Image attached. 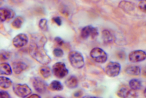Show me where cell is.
<instances>
[{
	"mask_svg": "<svg viewBox=\"0 0 146 98\" xmlns=\"http://www.w3.org/2000/svg\"><path fill=\"white\" fill-rule=\"evenodd\" d=\"M0 98H11V96L6 91H0Z\"/></svg>",
	"mask_w": 146,
	"mask_h": 98,
	"instance_id": "4dcf8cb0",
	"label": "cell"
},
{
	"mask_svg": "<svg viewBox=\"0 0 146 98\" xmlns=\"http://www.w3.org/2000/svg\"><path fill=\"white\" fill-rule=\"evenodd\" d=\"M98 32L97 28L91 26V25H88V26H86L82 28L80 37L83 39H87L90 36L92 37V39H95L98 36Z\"/></svg>",
	"mask_w": 146,
	"mask_h": 98,
	"instance_id": "9c48e42d",
	"label": "cell"
},
{
	"mask_svg": "<svg viewBox=\"0 0 146 98\" xmlns=\"http://www.w3.org/2000/svg\"><path fill=\"white\" fill-rule=\"evenodd\" d=\"M54 40H55V42L57 44V45H59V46H62L63 44V43H64V42H63V40L59 37H55V39H54Z\"/></svg>",
	"mask_w": 146,
	"mask_h": 98,
	"instance_id": "1f68e13d",
	"label": "cell"
},
{
	"mask_svg": "<svg viewBox=\"0 0 146 98\" xmlns=\"http://www.w3.org/2000/svg\"><path fill=\"white\" fill-rule=\"evenodd\" d=\"M38 27L40 29L43 31H46L48 30V21L46 19H41L39 21Z\"/></svg>",
	"mask_w": 146,
	"mask_h": 98,
	"instance_id": "484cf974",
	"label": "cell"
},
{
	"mask_svg": "<svg viewBox=\"0 0 146 98\" xmlns=\"http://www.w3.org/2000/svg\"><path fill=\"white\" fill-rule=\"evenodd\" d=\"M40 74L42 75V76L44 79H48L49 77H51V75L52 74V69H50V67L46 65H43L42 67H40Z\"/></svg>",
	"mask_w": 146,
	"mask_h": 98,
	"instance_id": "7402d4cb",
	"label": "cell"
},
{
	"mask_svg": "<svg viewBox=\"0 0 146 98\" xmlns=\"http://www.w3.org/2000/svg\"><path fill=\"white\" fill-rule=\"evenodd\" d=\"M130 92H131V90H130L129 88L125 86H123L120 87V89L117 91L116 94L119 98H127L129 96Z\"/></svg>",
	"mask_w": 146,
	"mask_h": 98,
	"instance_id": "603a6c76",
	"label": "cell"
},
{
	"mask_svg": "<svg viewBox=\"0 0 146 98\" xmlns=\"http://www.w3.org/2000/svg\"><path fill=\"white\" fill-rule=\"evenodd\" d=\"M143 93H144V97H145V89H144Z\"/></svg>",
	"mask_w": 146,
	"mask_h": 98,
	"instance_id": "f35d334b",
	"label": "cell"
},
{
	"mask_svg": "<svg viewBox=\"0 0 146 98\" xmlns=\"http://www.w3.org/2000/svg\"><path fill=\"white\" fill-rule=\"evenodd\" d=\"M26 98H42V97H41L40 96H39L38 94H32Z\"/></svg>",
	"mask_w": 146,
	"mask_h": 98,
	"instance_id": "e575fe53",
	"label": "cell"
},
{
	"mask_svg": "<svg viewBox=\"0 0 146 98\" xmlns=\"http://www.w3.org/2000/svg\"><path fill=\"white\" fill-rule=\"evenodd\" d=\"M53 54L54 56L55 57L60 58V57H63V55H64V52H63L62 49L56 48V49H55L53 50Z\"/></svg>",
	"mask_w": 146,
	"mask_h": 98,
	"instance_id": "4316f807",
	"label": "cell"
},
{
	"mask_svg": "<svg viewBox=\"0 0 146 98\" xmlns=\"http://www.w3.org/2000/svg\"><path fill=\"white\" fill-rule=\"evenodd\" d=\"M52 73L58 79H62L66 77L68 74V70L63 62H58L53 65Z\"/></svg>",
	"mask_w": 146,
	"mask_h": 98,
	"instance_id": "5b68a950",
	"label": "cell"
},
{
	"mask_svg": "<svg viewBox=\"0 0 146 98\" xmlns=\"http://www.w3.org/2000/svg\"><path fill=\"white\" fill-rule=\"evenodd\" d=\"M83 91H81V90H78L77 91H76V92L74 93V96L76 98H79V97H81L82 96H83Z\"/></svg>",
	"mask_w": 146,
	"mask_h": 98,
	"instance_id": "d6a6232c",
	"label": "cell"
},
{
	"mask_svg": "<svg viewBox=\"0 0 146 98\" xmlns=\"http://www.w3.org/2000/svg\"><path fill=\"white\" fill-rule=\"evenodd\" d=\"M6 32V31H5V28H4V27H3V24H1V23H0V33H3V32Z\"/></svg>",
	"mask_w": 146,
	"mask_h": 98,
	"instance_id": "d590c367",
	"label": "cell"
},
{
	"mask_svg": "<svg viewBox=\"0 0 146 98\" xmlns=\"http://www.w3.org/2000/svg\"><path fill=\"white\" fill-rule=\"evenodd\" d=\"M102 39L104 43L111 44L113 42V36L112 33L108 30H104L102 31Z\"/></svg>",
	"mask_w": 146,
	"mask_h": 98,
	"instance_id": "d6986e66",
	"label": "cell"
},
{
	"mask_svg": "<svg viewBox=\"0 0 146 98\" xmlns=\"http://www.w3.org/2000/svg\"><path fill=\"white\" fill-rule=\"evenodd\" d=\"M48 98H50V97H48Z\"/></svg>",
	"mask_w": 146,
	"mask_h": 98,
	"instance_id": "60d3db41",
	"label": "cell"
},
{
	"mask_svg": "<svg viewBox=\"0 0 146 98\" xmlns=\"http://www.w3.org/2000/svg\"><path fill=\"white\" fill-rule=\"evenodd\" d=\"M146 59V53L144 50H137L132 51L129 55V61L132 63H137L144 61Z\"/></svg>",
	"mask_w": 146,
	"mask_h": 98,
	"instance_id": "8fae6325",
	"label": "cell"
},
{
	"mask_svg": "<svg viewBox=\"0 0 146 98\" xmlns=\"http://www.w3.org/2000/svg\"><path fill=\"white\" fill-rule=\"evenodd\" d=\"M47 43L46 37L42 33H35L31 34V43L38 47H42L44 48V47Z\"/></svg>",
	"mask_w": 146,
	"mask_h": 98,
	"instance_id": "ba28073f",
	"label": "cell"
},
{
	"mask_svg": "<svg viewBox=\"0 0 146 98\" xmlns=\"http://www.w3.org/2000/svg\"><path fill=\"white\" fill-rule=\"evenodd\" d=\"M13 82L8 77L5 76H0V87L2 89H7L12 86Z\"/></svg>",
	"mask_w": 146,
	"mask_h": 98,
	"instance_id": "ffe728a7",
	"label": "cell"
},
{
	"mask_svg": "<svg viewBox=\"0 0 146 98\" xmlns=\"http://www.w3.org/2000/svg\"><path fill=\"white\" fill-rule=\"evenodd\" d=\"M48 88L52 91H61L63 89V86L60 81L54 80L49 84Z\"/></svg>",
	"mask_w": 146,
	"mask_h": 98,
	"instance_id": "44dd1931",
	"label": "cell"
},
{
	"mask_svg": "<svg viewBox=\"0 0 146 98\" xmlns=\"http://www.w3.org/2000/svg\"><path fill=\"white\" fill-rule=\"evenodd\" d=\"M139 8L141 9L142 12H146V6H145V1H141L139 4Z\"/></svg>",
	"mask_w": 146,
	"mask_h": 98,
	"instance_id": "f1b7e54d",
	"label": "cell"
},
{
	"mask_svg": "<svg viewBox=\"0 0 146 98\" xmlns=\"http://www.w3.org/2000/svg\"><path fill=\"white\" fill-rule=\"evenodd\" d=\"M3 3V1H0V6L2 5Z\"/></svg>",
	"mask_w": 146,
	"mask_h": 98,
	"instance_id": "ab89813d",
	"label": "cell"
},
{
	"mask_svg": "<svg viewBox=\"0 0 146 98\" xmlns=\"http://www.w3.org/2000/svg\"><path fill=\"white\" fill-rule=\"evenodd\" d=\"M117 56L119 57V58L120 59H122V60H123L125 59V53L123 52H120L118 53V54H117Z\"/></svg>",
	"mask_w": 146,
	"mask_h": 98,
	"instance_id": "836d02e7",
	"label": "cell"
},
{
	"mask_svg": "<svg viewBox=\"0 0 146 98\" xmlns=\"http://www.w3.org/2000/svg\"><path fill=\"white\" fill-rule=\"evenodd\" d=\"M12 68L8 63L3 62L0 64V75H10L12 74Z\"/></svg>",
	"mask_w": 146,
	"mask_h": 98,
	"instance_id": "e0dca14e",
	"label": "cell"
},
{
	"mask_svg": "<svg viewBox=\"0 0 146 98\" xmlns=\"http://www.w3.org/2000/svg\"><path fill=\"white\" fill-rule=\"evenodd\" d=\"M11 56V52L7 50H2L0 51V61L5 62L10 59Z\"/></svg>",
	"mask_w": 146,
	"mask_h": 98,
	"instance_id": "d4e9b609",
	"label": "cell"
},
{
	"mask_svg": "<svg viewBox=\"0 0 146 98\" xmlns=\"http://www.w3.org/2000/svg\"><path fill=\"white\" fill-rule=\"evenodd\" d=\"M65 84L68 89H75L78 85V80L74 75H71L65 81Z\"/></svg>",
	"mask_w": 146,
	"mask_h": 98,
	"instance_id": "2e32d148",
	"label": "cell"
},
{
	"mask_svg": "<svg viewBox=\"0 0 146 98\" xmlns=\"http://www.w3.org/2000/svg\"><path fill=\"white\" fill-rule=\"evenodd\" d=\"M68 61L73 67L76 69H81L84 67L85 61L83 55L78 51H72L68 54Z\"/></svg>",
	"mask_w": 146,
	"mask_h": 98,
	"instance_id": "7a4b0ae2",
	"label": "cell"
},
{
	"mask_svg": "<svg viewBox=\"0 0 146 98\" xmlns=\"http://www.w3.org/2000/svg\"><path fill=\"white\" fill-rule=\"evenodd\" d=\"M125 72L127 74L132 75V76H138L141 74V68L137 65H130L125 69Z\"/></svg>",
	"mask_w": 146,
	"mask_h": 98,
	"instance_id": "9a60e30c",
	"label": "cell"
},
{
	"mask_svg": "<svg viewBox=\"0 0 146 98\" xmlns=\"http://www.w3.org/2000/svg\"><path fill=\"white\" fill-rule=\"evenodd\" d=\"M52 21H53V23H55L58 26H61L62 23V20L61 17H55L52 18Z\"/></svg>",
	"mask_w": 146,
	"mask_h": 98,
	"instance_id": "83f0119b",
	"label": "cell"
},
{
	"mask_svg": "<svg viewBox=\"0 0 146 98\" xmlns=\"http://www.w3.org/2000/svg\"><path fill=\"white\" fill-rule=\"evenodd\" d=\"M129 87L132 91H139L142 88V81L137 79H132L129 81Z\"/></svg>",
	"mask_w": 146,
	"mask_h": 98,
	"instance_id": "ac0fdd59",
	"label": "cell"
},
{
	"mask_svg": "<svg viewBox=\"0 0 146 98\" xmlns=\"http://www.w3.org/2000/svg\"><path fill=\"white\" fill-rule=\"evenodd\" d=\"M81 98H99V97H93V96H85V97H82Z\"/></svg>",
	"mask_w": 146,
	"mask_h": 98,
	"instance_id": "8d00e7d4",
	"label": "cell"
},
{
	"mask_svg": "<svg viewBox=\"0 0 146 98\" xmlns=\"http://www.w3.org/2000/svg\"><path fill=\"white\" fill-rule=\"evenodd\" d=\"M53 98H64V97H63L60 96H56L54 97Z\"/></svg>",
	"mask_w": 146,
	"mask_h": 98,
	"instance_id": "74e56055",
	"label": "cell"
},
{
	"mask_svg": "<svg viewBox=\"0 0 146 98\" xmlns=\"http://www.w3.org/2000/svg\"><path fill=\"white\" fill-rule=\"evenodd\" d=\"M28 52L34 60L43 65L49 64L52 61V59L47 54L46 50L44 48L38 47L30 44L29 49H28Z\"/></svg>",
	"mask_w": 146,
	"mask_h": 98,
	"instance_id": "6da1fadb",
	"label": "cell"
},
{
	"mask_svg": "<svg viewBox=\"0 0 146 98\" xmlns=\"http://www.w3.org/2000/svg\"><path fill=\"white\" fill-rule=\"evenodd\" d=\"M13 91L16 96L20 98H26L31 94L32 91L26 84H17L13 87Z\"/></svg>",
	"mask_w": 146,
	"mask_h": 98,
	"instance_id": "3957f363",
	"label": "cell"
},
{
	"mask_svg": "<svg viewBox=\"0 0 146 98\" xmlns=\"http://www.w3.org/2000/svg\"><path fill=\"white\" fill-rule=\"evenodd\" d=\"M28 43V37L26 34L20 33L15 36L12 40V43L15 48H22L27 45Z\"/></svg>",
	"mask_w": 146,
	"mask_h": 98,
	"instance_id": "30bf717a",
	"label": "cell"
},
{
	"mask_svg": "<svg viewBox=\"0 0 146 98\" xmlns=\"http://www.w3.org/2000/svg\"><path fill=\"white\" fill-rule=\"evenodd\" d=\"M24 23V18L20 17V16H18L16 17L13 21L11 23V26L13 27L15 29H20L21 28L22 25Z\"/></svg>",
	"mask_w": 146,
	"mask_h": 98,
	"instance_id": "cb8c5ba5",
	"label": "cell"
},
{
	"mask_svg": "<svg viewBox=\"0 0 146 98\" xmlns=\"http://www.w3.org/2000/svg\"><path fill=\"white\" fill-rule=\"evenodd\" d=\"M127 98H139V94L135 91L131 90V92H130L129 96Z\"/></svg>",
	"mask_w": 146,
	"mask_h": 98,
	"instance_id": "f546056e",
	"label": "cell"
},
{
	"mask_svg": "<svg viewBox=\"0 0 146 98\" xmlns=\"http://www.w3.org/2000/svg\"><path fill=\"white\" fill-rule=\"evenodd\" d=\"M119 7L121 8L122 10L126 13L130 15H132L133 13H134L135 10V6L134 4L130 1H122L119 3Z\"/></svg>",
	"mask_w": 146,
	"mask_h": 98,
	"instance_id": "4fadbf2b",
	"label": "cell"
},
{
	"mask_svg": "<svg viewBox=\"0 0 146 98\" xmlns=\"http://www.w3.org/2000/svg\"><path fill=\"white\" fill-rule=\"evenodd\" d=\"M15 13L12 9L8 8H0V23L5 21L6 20L13 18Z\"/></svg>",
	"mask_w": 146,
	"mask_h": 98,
	"instance_id": "7c38bea8",
	"label": "cell"
},
{
	"mask_svg": "<svg viewBox=\"0 0 146 98\" xmlns=\"http://www.w3.org/2000/svg\"><path fill=\"white\" fill-rule=\"evenodd\" d=\"M28 67V65L22 61H15L12 63V71L17 75L20 74L23 71H26Z\"/></svg>",
	"mask_w": 146,
	"mask_h": 98,
	"instance_id": "5bb4252c",
	"label": "cell"
},
{
	"mask_svg": "<svg viewBox=\"0 0 146 98\" xmlns=\"http://www.w3.org/2000/svg\"><path fill=\"white\" fill-rule=\"evenodd\" d=\"M90 57L94 61L99 63V64H104L106 62L108 59L107 53L103 49L98 47L94 48L90 53Z\"/></svg>",
	"mask_w": 146,
	"mask_h": 98,
	"instance_id": "277c9868",
	"label": "cell"
},
{
	"mask_svg": "<svg viewBox=\"0 0 146 98\" xmlns=\"http://www.w3.org/2000/svg\"><path fill=\"white\" fill-rule=\"evenodd\" d=\"M33 87L37 93L43 94L46 92L48 89V85L42 79L39 77H34L31 79Z\"/></svg>",
	"mask_w": 146,
	"mask_h": 98,
	"instance_id": "52a82bcc",
	"label": "cell"
},
{
	"mask_svg": "<svg viewBox=\"0 0 146 98\" xmlns=\"http://www.w3.org/2000/svg\"><path fill=\"white\" fill-rule=\"evenodd\" d=\"M121 65L117 62H110L107 64L105 68V72L107 76L110 77H115L118 76L120 74Z\"/></svg>",
	"mask_w": 146,
	"mask_h": 98,
	"instance_id": "8992f818",
	"label": "cell"
}]
</instances>
